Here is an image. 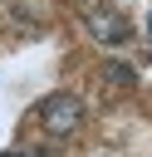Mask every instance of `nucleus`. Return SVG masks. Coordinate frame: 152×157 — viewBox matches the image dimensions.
Wrapping results in <instances>:
<instances>
[{
	"label": "nucleus",
	"instance_id": "nucleus-1",
	"mask_svg": "<svg viewBox=\"0 0 152 157\" xmlns=\"http://www.w3.org/2000/svg\"><path fill=\"white\" fill-rule=\"evenodd\" d=\"M34 123H39L49 137H69V132L83 128V98H74V93H49V98L34 103Z\"/></svg>",
	"mask_w": 152,
	"mask_h": 157
},
{
	"label": "nucleus",
	"instance_id": "nucleus-2",
	"mask_svg": "<svg viewBox=\"0 0 152 157\" xmlns=\"http://www.w3.org/2000/svg\"><path fill=\"white\" fill-rule=\"evenodd\" d=\"M88 29H93L98 44H123V39H132V25H127L118 10H108V5L88 10Z\"/></svg>",
	"mask_w": 152,
	"mask_h": 157
},
{
	"label": "nucleus",
	"instance_id": "nucleus-3",
	"mask_svg": "<svg viewBox=\"0 0 152 157\" xmlns=\"http://www.w3.org/2000/svg\"><path fill=\"white\" fill-rule=\"evenodd\" d=\"M103 74H108V83H118V88H132V83H137V74H132V64H123V59H113V64H108Z\"/></svg>",
	"mask_w": 152,
	"mask_h": 157
},
{
	"label": "nucleus",
	"instance_id": "nucleus-4",
	"mask_svg": "<svg viewBox=\"0 0 152 157\" xmlns=\"http://www.w3.org/2000/svg\"><path fill=\"white\" fill-rule=\"evenodd\" d=\"M0 157H39V152H0Z\"/></svg>",
	"mask_w": 152,
	"mask_h": 157
},
{
	"label": "nucleus",
	"instance_id": "nucleus-5",
	"mask_svg": "<svg viewBox=\"0 0 152 157\" xmlns=\"http://www.w3.org/2000/svg\"><path fill=\"white\" fill-rule=\"evenodd\" d=\"M147 29H152V15H147Z\"/></svg>",
	"mask_w": 152,
	"mask_h": 157
}]
</instances>
